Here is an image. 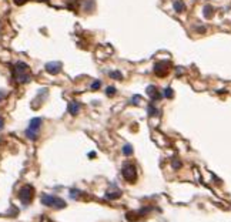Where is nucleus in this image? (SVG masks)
<instances>
[{"instance_id":"f257e3e1","label":"nucleus","mask_w":231,"mask_h":222,"mask_svg":"<svg viewBox=\"0 0 231 222\" xmlns=\"http://www.w3.org/2000/svg\"><path fill=\"white\" fill-rule=\"evenodd\" d=\"M14 77H16V81L20 84H26L32 80V74H30V70H29V66L23 61H19L16 63L13 69Z\"/></svg>"},{"instance_id":"f03ea898","label":"nucleus","mask_w":231,"mask_h":222,"mask_svg":"<svg viewBox=\"0 0 231 222\" xmlns=\"http://www.w3.org/2000/svg\"><path fill=\"white\" fill-rule=\"evenodd\" d=\"M43 205L46 207H50V208H54V209H63L67 207V202L64 199L59 198L56 195H50V194H43L42 198H40Z\"/></svg>"},{"instance_id":"7ed1b4c3","label":"nucleus","mask_w":231,"mask_h":222,"mask_svg":"<svg viewBox=\"0 0 231 222\" xmlns=\"http://www.w3.org/2000/svg\"><path fill=\"white\" fill-rule=\"evenodd\" d=\"M42 124H43V120L40 118V117L32 118V120H30V123H29V127H27V130H26L24 135H26L29 140H32V141H36V140L39 138V133H40Z\"/></svg>"},{"instance_id":"20e7f679","label":"nucleus","mask_w":231,"mask_h":222,"mask_svg":"<svg viewBox=\"0 0 231 222\" xmlns=\"http://www.w3.org/2000/svg\"><path fill=\"white\" fill-rule=\"evenodd\" d=\"M33 197H34V188L32 185H24L19 190V198L23 202V205H29L32 202Z\"/></svg>"},{"instance_id":"39448f33","label":"nucleus","mask_w":231,"mask_h":222,"mask_svg":"<svg viewBox=\"0 0 231 222\" xmlns=\"http://www.w3.org/2000/svg\"><path fill=\"white\" fill-rule=\"evenodd\" d=\"M121 175L123 178L128 182H133V181H136L137 178V171H136V166L133 165V164H124L121 170Z\"/></svg>"},{"instance_id":"423d86ee","label":"nucleus","mask_w":231,"mask_h":222,"mask_svg":"<svg viewBox=\"0 0 231 222\" xmlns=\"http://www.w3.org/2000/svg\"><path fill=\"white\" fill-rule=\"evenodd\" d=\"M168 64L165 63V61H160V63H157L156 66H154V73L158 76V77H164L165 74L168 73Z\"/></svg>"},{"instance_id":"0eeeda50","label":"nucleus","mask_w":231,"mask_h":222,"mask_svg":"<svg viewBox=\"0 0 231 222\" xmlns=\"http://www.w3.org/2000/svg\"><path fill=\"white\" fill-rule=\"evenodd\" d=\"M46 71L49 74H59L61 71V63L59 61H50L46 64Z\"/></svg>"},{"instance_id":"6e6552de","label":"nucleus","mask_w":231,"mask_h":222,"mask_svg":"<svg viewBox=\"0 0 231 222\" xmlns=\"http://www.w3.org/2000/svg\"><path fill=\"white\" fill-rule=\"evenodd\" d=\"M147 94L150 96V98L153 100V101H156V100H160L161 98V94L158 92V90H157L154 86H148V87H147Z\"/></svg>"},{"instance_id":"1a4fd4ad","label":"nucleus","mask_w":231,"mask_h":222,"mask_svg":"<svg viewBox=\"0 0 231 222\" xmlns=\"http://www.w3.org/2000/svg\"><path fill=\"white\" fill-rule=\"evenodd\" d=\"M67 110H69V113H70L71 116H77V114L80 113V110H81L80 103H77V101H71L70 104H69V107H67Z\"/></svg>"},{"instance_id":"9d476101","label":"nucleus","mask_w":231,"mask_h":222,"mask_svg":"<svg viewBox=\"0 0 231 222\" xmlns=\"http://www.w3.org/2000/svg\"><path fill=\"white\" fill-rule=\"evenodd\" d=\"M121 153L126 155V157H128V155H131L133 154V147L130 145V144H126L124 147L121 148Z\"/></svg>"},{"instance_id":"9b49d317","label":"nucleus","mask_w":231,"mask_h":222,"mask_svg":"<svg viewBox=\"0 0 231 222\" xmlns=\"http://www.w3.org/2000/svg\"><path fill=\"white\" fill-rule=\"evenodd\" d=\"M174 10L177 12V13H181V12H184V3L183 2H174Z\"/></svg>"},{"instance_id":"f8f14e48","label":"nucleus","mask_w":231,"mask_h":222,"mask_svg":"<svg viewBox=\"0 0 231 222\" xmlns=\"http://www.w3.org/2000/svg\"><path fill=\"white\" fill-rule=\"evenodd\" d=\"M121 197V194L118 192V191H116V192H107L106 194V198H109V199H117Z\"/></svg>"},{"instance_id":"ddd939ff","label":"nucleus","mask_w":231,"mask_h":222,"mask_svg":"<svg viewBox=\"0 0 231 222\" xmlns=\"http://www.w3.org/2000/svg\"><path fill=\"white\" fill-rule=\"evenodd\" d=\"M109 74H110V77L114 80H123V74L120 73V71H111V73H109Z\"/></svg>"},{"instance_id":"4468645a","label":"nucleus","mask_w":231,"mask_h":222,"mask_svg":"<svg viewBox=\"0 0 231 222\" xmlns=\"http://www.w3.org/2000/svg\"><path fill=\"white\" fill-rule=\"evenodd\" d=\"M147 111H148V114H150L151 117H153V116H157V114H158V110H157L156 107L153 106V104H150V106H148Z\"/></svg>"},{"instance_id":"2eb2a0df","label":"nucleus","mask_w":231,"mask_h":222,"mask_svg":"<svg viewBox=\"0 0 231 222\" xmlns=\"http://www.w3.org/2000/svg\"><path fill=\"white\" fill-rule=\"evenodd\" d=\"M211 13H212V7L211 6H206V7H204V16H206V17H211Z\"/></svg>"},{"instance_id":"dca6fc26","label":"nucleus","mask_w":231,"mask_h":222,"mask_svg":"<svg viewBox=\"0 0 231 222\" xmlns=\"http://www.w3.org/2000/svg\"><path fill=\"white\" fill-rule=\"evenodd\" d=\"M80 197V191L79 190H71L70 191V198L71 199H76V198H79Z\"/></svg>"},{"instance_id":"f3484780","label":"nucleus","mask_w":231,"mask_h":222,"mask_svg":"<svg viewBox=\"0 0 231 222\" xmlns=\"http://www.w3.org/2000/svg\"><path fill=\"white\" fill-rule=\"evenodd\" d=\"M173 96H174V92H173V90H171L170 87H168V88H165V90H164V97H167V98H173Z\"/></svg>"},{"instance_id":"a211bd4d","label":"nucleus","mask_w":231,"mask_h":222,"mask_svg":"<svg viewBox=\"0 0 231 222\" xmlns=\"http://www.w3.org/2000/svg\"><path fill=\"white\" fill-rule=\"evenodd\" d=\"M106 94H107L109 97H113L114 94H116V88L114 87H107L106 88Z\"/></svg>"},{"instance_id":"6ab92c4d","label":"nucleus","mask_w":231,"mask_h":222,"mask_svg":"<svg viewBox=\"0 0 231 222\" xmlns=\"http://www.w3.org/2000/svg\"><path fill=\"white\" fill-rule=\"evenodd\" d=\"M100 87H101V81H99V80H96L94 83L91 84V90H99Z\"/></svg>"},{"instance_id":"aec40b11","label":"nucleus","mask_w":231,"mask_h":222,"mask_svg":"<svg viewBox=\"0 0 231 222\" xmlns=\"http://www.w3.org/2000/svg\"><path fill=\"white\" fill-rule=\"evenodd\" d=\"M171 165H173V170H178V168H181V162L177 161V160H173Z\"/></svg>"},{"instance_id":"412c9836","label":"nucleus","mask_w":231,"mask_h":222,"mask_svg":"<svg viewBox=\"0 0 231 222\" xmlns=\"http://www.w3.org/2000/svg\"><path fill=\"white\" fill-rule=\"evenodd\" d=\"M138 100H140V97H138V96H136L134 98H131V104H138Z\"/></svg>"},{"instance_id":"4be33fe9","label":"nucleus","mask_w":231,"mask_h":222,"mask_svg":"<svg viewBox=\"0 0 231 222\" xmlns=\"http://www.w3.org/2000/svg\"><path fill=\"white\" fill-rule=\"evenodd\" d=\"M3 128H5V120H3V118L0 117V131H2Z\"/></svg>"},{"instance_id":"5701e85b","label":"nucleus","mask_w":231,"mask_h":222,"mask_svg":"<svg viewBox=\"0 0 231 222\" xmlns=\"http://www.w3.org/2000/svg\"><path fill=\"white\" fill-rule=\"evenodd\" d=\"M26 2H27V0H14V3H16V5H23V3H26Z\"/></svg>"},{"instance_id":"b1692460","label":"nucleus","mask_w":231,"mask_h":222,"mask_svg":"<svg viewBox=\"0 0 231 222\" xmlns=\"http://www.w3.org/2000/svg\"><path fill=\"white\" fill-rule=\"evenodd\" d=\"M5 97H6V92L0 90V101H2V100H5Z\"/></svg>"},{"instance_id":"393cba45","label":"nucleus","mask_w":231,"mask_h":222,"mask_svg":"<svg viewBox=\"0 0 231 222\" xmlns=\"http://www.w3.org/2000/svg\"><path fill=\"white\" fill-rule=\"evenodd\" d=\"M0 143H2V138H0Z\"/></svg>"}]
</instances>
